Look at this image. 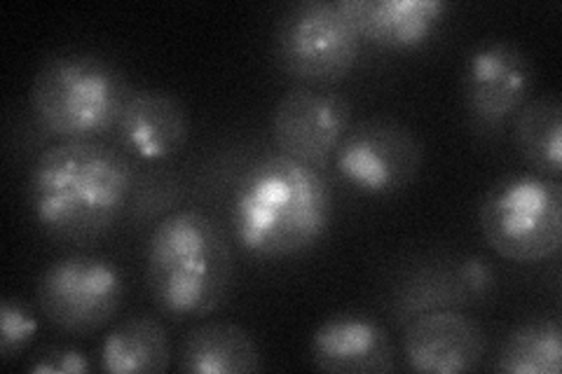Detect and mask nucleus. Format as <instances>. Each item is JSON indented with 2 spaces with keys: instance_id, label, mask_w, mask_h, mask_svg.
<instances>
[{
  "instance_id": "obj_1",
  "label": "nucleus",
  "mask_w": 562,
  "mask_h": 374,
  "mask_svg": "<svg viewBox=\"0 0 562 374\" xmlns=\"http://www.w3.org/2000/svg\"><path fill=\"white\" fill-rule=\"evenodd\" d=\"M132 188L134 169L125 155L97 138L61 140L35 157L26 202L47 237L87 243L120 220Z\"/></svg>"
},
{
  "instance_id": "obj_2",
  "label": "nucleus",
  "mask_w": 562,
  "mask_h": 374,
  "mask_svg": "<svg viewBox=\"0 0 562 374\" xmlns=\"http://www.w3.org/2000/svg\"><path fill=\"white\" fill-rule=\"evenodd\" d=\"M231 223L237 243L258 260L303 256L333 223V192L322 169L281 152L260 157L237 181Z\"/></svg>"
},
{
  "instance_id": "obj_3",
  "label": "nucleus",
  "mask_w": 562,
  "mask_h": 374,
  "mask_svg": "<svg viewBox=\"0 0 562 374\" xmlns=\"http://www.w3.org/2000/svg\"><path fill=\"white\" fill-rule=\"evenodd\" d=\"M235 274L221 223L200 208L169 213L146 246V281L157 309L173 320L216 311Z\"/></svg>"
},
{
  "instance_id": "obj_4",
  "label": "nucleus",
  "mask_w": 562,
  "mask_h": 374,
  "mask_svg": "<svg viewBox=\"0 0 562 374\" xmlns=\"http://www.w3.org/2000/svg\"><path fill=\"white\" fill-rule=\"evenodd\" d=\"M132 89L125 76L97 55L59 52L35 70L29 103L49 136L90 140L117 127Z\"/></svg>"
},
{
  "instance_id": "obj_5",
  "label": "nucleus",
  "mask_w": 562,
  "mask_h": 374,
  "mask_svg": "<svg viewBox=\"0 0 562 374\" xmlns=\"http://www.w3.org/2000/svg\"><path fill=\"white\" fill-rule=\"evenodd\" d=\"M483 239L512 262H543L562 246V185L541 173H512L485 192L479 208Z\"/></svg>"
},
{
  "instance_id": "obj_6",
  "label": "nucleus",
  "mask_w": 562,
  "mask_h": 374,
  "mask_svg": "<svg viewBox=\"0 0 562 374\" xmlns=\"http://www.w3.org/2000/svg\"><path fill=\"white\" fill-rule=\"evenodd\" d=\"M361 38L333 0H301L281 12L272 35L277 66L305 84H333L357 66Z\"/></svg>"
},
{
  "instance_id": "obj_7",
  "label": "nucleus",
  "mask_w": 562,
  "mask_h": 374,
  "mask_svg": "<svg viewBox=\"0 0 562 374\" xmlns=\"http://www.w3.org/2000/svg\"><path fill=\"white\" fill-rule=\"evenodd\" d=\"M415 132L394 117H368L349 127L333 152L338 175L368 197H390L408 188L422 167Z\"/></svg>"
},
{
  "instance_id": "obj_8",
  "label": "nucleus",
  "mask_w": 562,
  "mask_h": 374,
  "mask_svg": "<svg viewBox=\"0 0 562 374\" xmlns=\"http://www.w3.org/2000/svg\"><path fill=\"white\" fill-rule=\"evenodd\" d=\"M38 307L59 330L90 335L117 314L125 281L117 267L103 258L68 256L52 262L41 274Z\"/></svg>"
},
{
  "instance_id": "obj_9",
  "label": "nucleus",
  "mask_w": 562,
  "mask_h": 374,
  "mask_svg": "<svg viewBox=\"0 0 562 374\" xmlns=\"http://www.w3.org/2000/svg\"><path fill=\"white\" fill-rule=\"evenodd\" d=\"M535 68L530 57L512 43L473 47L462 73V94L473 127L497 132L530 101Z\"/></svg>"
},
{
  "instance_id": "obj_10",
  "label": "nucleus",
  "mask_w": 562,
  "mask_h": 374,
  "mask_svg": "<svg viewBox=\"0 0 562 374\" xmlns=\"http://www.w3.org/2000/svg\"><path fill=\"white\" fill-rule=\"evenodd\" d=\"M351 127V105L342 94L293 87L272 113V140L281 155L322 169Z\"/></svg>"
},
{
  "instance_id": "obj_11",
  "label": "nucleus",
  "mask_w": 562,
  "mask_h": 374,
  "mask_svg": "<svg viewBox=\"0 0 562 374\" xmlns=\"http://www.w3.org/2000/svg\"><path fill=\"white\" fill-rule=\"evenodd\" d=\"M485 355V332L457 309L417 314L403 332V359L425 374L473 372Z\"/></svg>"
},
{
  "instance_id": "obj_12",
  "label": "nucleus",
  "mask_w": 562,
  "mask_h": 374,
  "mask_svg": "<svg viewBox=\"0 0 562 374\" xmlns=\"http://www.w3.org/2000/svg\"><path fill=\"white\" fill-rule=\"evenodd\" d=\"M310 359L333 374H384L396 370L392 337L375 318L338 314L312 332Z\"/></svg>"
},
{
  "instance_id": "obj_13",
  "label": "nucleus",
  "mask_w": 562,
  "mask_h": 374,
  "mask_svg": "<svg viewBox=\"0 0 562 374\" xmlns=\"http://www.w3.org/2000/svg\"><path fill=\"white\" fill-rule=\"evenodd\" d=\"M361 41L384 49H415L443 24V0H338Z\"/></svg>"
},
{
  "instance_id": "obj_14",
  "label": "nucleus",
  "mask_w": 562,
  "mask_h": 374,
  "mask_svg": "<svg viewBox=\"0 0 562 374\" xmlns=\"http://www.w3.org/2000/svg\"><path fill=\"white\" fill-rule=\"evenodd\" d=\"M117 134L132 155L146 162H162L188 144L190 117L173 94L162 89H134L117 120Z\"/></svg>"
},
{
  "instance_id": "obj_15",
  "label": "nucleus",
  "mask_w": 562,
  "mask_h": 374,
  "mask_svg": "<svg viewBox=\"0 0 562 374\" xmlns=\"http://www.w3.org/2000/svg\"><path fill=\"white\" fill-rule=\"evenodd\" d=\"M262 367L254 337L235 324H204L181 342L179 370L188 374H251Z\"/></svg>"
},
{
  "instance_id": "obj_16",
  "label": "nucleus",
  "mask_w": 562,
  "mask_h": 374,
  "mask_svg": "<svg viewBox=\"0 0 562 374\" xmlns=\"http://www.w3.org/2000/svg\"><path fill=\"white\" fill-rule=\"evenodd\" d=\"M99 361L101 370L111 374L165 372L171 361L169 335L157 318H125L105 335Z\"/></svg>"
},
{
  "instance_id": "obj_17",
  "label": "nucleus",
  "mask_w": 562,
  "mask_h": 374,
  "mask_svg": "<svg viewBox=\"0 0 562 374\" xmlns=\"http://www.w3.org/2000/svg\"><path fill=\"white\" fill-rule=\"evenodd\" d=\"M514 138L525 162L537 173H562V105L555 97L527 101L514 117Z\"/></svg>"
},
{
  "instance_id": "obj_18",
  "label": "nucleus",
  "mask_w": 562,
  "mask_h": 374,
  "mask_svg": "<svg viewBox=\"0 0 562 374\" xmlns=\"http://www.w3.org/2000/svg\"><path fill=\"white\" fill-rule=\"evenodd\" d=\"M562 365V328L555 318L527 320L504 340L497 370L506 374H558Z\"/></svg>"
},
{
  "instance_id": "obj_19",
  "label": "nucleus",
  "mask_w": 562,
  "mask_h": 374,
  "mask_svg": "<svg viewBox=\"0 0 562 374\" xmlns=\"http://www.w3.org/2000/svg\"><path fill=\"white\" fill-rule=\"evenodd\" d=\"M35 332H38V320L24 305L12 297L0 302V359L12 361L14 355H20Z\"/></svg>"
},
{
  "instance_id": "obj_20",
  "label": "nucleus",
  "mask_w": 562,
  "mask_h": 374,
  "mask_svg": "<svg viewBox=\"0 0 562 374\" xmlns=\"http://www.w3.org/2000/svg\"><path fill=\"white\" fill-rule=\"evenodd\" d=\"M29 372L33 374H85L90 372V361L78 349L68 347H52L45 349L41 355H35V361L29 365Z\"/></svg>"
},
{
  "instance_id": "obj_21",
  "label": "nucleus",
  "mask_w": 562,
  "mask_h": 374,
  "mask_svg": "<svg viewBox=\"0 0 562 374\" xmlns=\"http://www.w3.org/2000/svg\"><path fill=\"white\" fill-rule=\"evenodd\" d=\"M457 274H460L471 297H483L492 291V286H495V272H492V267L481 258L464 260Z\"/></svg>"
}]
</instances>
